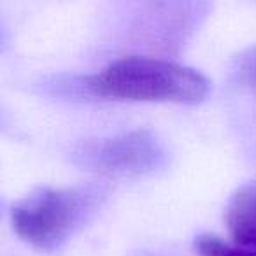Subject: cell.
I'll use <instances>...</instances> for the list:
<instances>
[{
  "label": "cell",
  "mask_w": 256,
  "mask_h": 256,
  "mask_svg": "<svg viewBox=\"0 0 256 256\" xmlns=\"http://www.w3.org/2000/svg\"><path fill=\"white\" fill-rule=\"evenodd\" d=\"M81 164L110 178H140L156 172L167 160V154L150 130L110 136L88 142L78 153Z\"/></svg>",
  "instance_id": "3"
},
{
  "label": "cell",
  "mask_w": 256,
  "mask_h": 256,
  "mask_svg": "<svg viewBox=\"0 0 256 256\" xmlns=\"http://www.w3.org/2000/svg\"><path fill=\"white\" fill-rule=\"evenodd\" d=\"M0 48H2V34H0Z\"/></svg>",
  "instance_id": "7"
},
{
  "label": "cell",
  "mask_w": 256,
  "mask_h": 256,
  "mask_svg": "<svg viewBox=\"0 0 256 256\" xmlns=\"http://www.w3.org/2000/svg\"><path fill=\"white\" fill-rule=\"evenodd\" d=\"M82 92L96 98L124 102H167L195 106L209 95V81L198 70L153 56H126L82 79Z\"/></svg>",
  "instance_id": "1"
},
{
  "label": "cell",
  "mask_w": 256,
  "mask_h": 256,
  "mask_svg": "<svg viewBox=\"0 0 256 256\" xmlns=\"http://www.w3.org/2000/svg\"><path fill=\"white\" fill-rule=\"evenodd\" d=\"M102 196L98 186L37 188L12 207V228L32 248L53 252L93 214Z\"/></svg>",
  "instance_id": "2"
},
{
  "label": "cell",
  "mask_w": 256,
  "mask_h": 256,
  "mask_svg": "<svg viewBox=\"0 0 256 256\" xmlns=\"http://www.w3.org/2000/svg\"><path fill=\"white\" fill-rule=\"evenodd\" d=\"M224 223L232 240L256 251V181L240 186L232 195Z\"/></svg>",
  "instance_id": "4"
},
{
  "label": "cell",
  "mask_w": 256,
  "mask_h": 256,
  "mask_svg": "<svg viewBox=\"0 0 256 256\" xmlns=\"http://www.w3.org/2000/svg\"><path fill=\"white\" fill-rule=\"evenodd\" d=\"M195 251L200 256H256L252 249L212 234L198 235L195 238Z\"/></svg>",
  "instance_id": "5"
},
{
  "label": "cell",
  "mask_w": 256,
  "mask_h": 256,
  "mask_svg": "<svg viewBox=\"0 0 256 256\" xmlns=\"http://www.w3.org/2000/svg\"><path fill=\"white\" fill-rule=\"evenodd\" d=\"M238 76L240 79L256 92V48L246 51L238 60Z\"/></svg>",
  "instance_id": "6"
}]
</instances>
